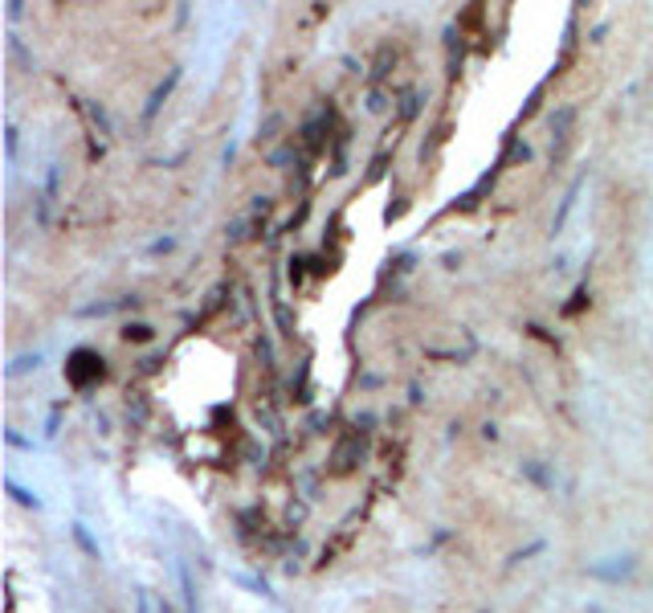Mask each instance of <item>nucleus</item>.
<instances>
[{"label": "nucleus", "mask_w": 653, "mask_h": 613, "mask_svg": "<svg viewBox=\"0 0 653 613\" xmlns=\"http://www.w3.org/2000/svg\"><path fill=\"white\" fill-rule=\"evenodd\" d=\"M65 376H70V384L74 389H86L90 384V376H102V360H98L94 352H74L70 356V364H65Z\"/></svg>", "instance_id": "nucleus-1"}, {"label": "nucleus", "mask_w": 653, "mask_h": 613, "mask_svg": "<svg viewBox=\"0 0 653 613\" xmlns=\"http://www.w3.org/2000/svg\"><path fill=\"white\" fill-rule=\"evenodd\" d=\"M356 454H363V438H359V433H347V438L339 442V450H335V458H331V462H335V474H347V470L356 466Z\"/></svg>", "instance_id": "nucleus-2"}, {"label": "nucleus", "mask_w": 653, "mask_h": 613, "mask_svg": "<svg viewBox=\"0 0 653 613\" xmlns=\"http://www.w3.org/2000/svg\"><path fill=\"white\" fill-rule=\"evenodd\" d=\"M176 82H180V70H168V78L151 90V99H147V107H143V123H151V119L160 115V107L168 102V94H172V86H176Z\"/></svg>", "instance_id": "nucleus-3"}, {"label": "nucleus", "mask_w": 653, "mask_h": 613, "mask_svg": "<svg viewBox=\"0 0 653 613\" xmlns=\"http://www.w3.org/2000/svg\"><path fill=\"white\" fill-rule=\"evenodd\" d=\"M580 188H584V172H580V176L568 184V192H564V200H559V213L552 217V233H559L564 225H568V217H571V209H576V197H580Z\"/></svg>", "instance_id": "nucleus-4"}, {"label": "nucleus", "mask_w": 653, "mask_h": 613, "mask_svg": "<svg viewBox=\"0 0 653 613\" xmlns=\"http://www.w3.org/2000/svg\"><path fill=\"white\" fill-rule=\"evenodd\" d=\"M633 568H637L633 556H620V564H592V568H588V577H596V580H625Z\"/></svg>", "instance_id": "nucleus-5"}, {"label": "nucleus", "mask_w": 653, "mask_h": 613, "mask_svg": "<svg viewBox=\"0 0 653 613\" xmlns=\"http://www.w3.org/2000/svg\"><path fill=\"white\" fill-rule=\"evenodd\" d=\"M180 593H184V609H188V613H200V601H196V589H192V573H188V564H180Z\"/></svg>", "instance_id": "nucleus-6"}, {"label": "nucleus", "mask_w": 653, "mask_h": 613, "mask_svg": "<svg viewBox=\"0 0 653 613\" xmlns=\"http://www.w3.org/2000/svg\"><path fill=\"white\" fill-rule=\"evenodd\" d=\"M571 119H576V107H559V111H555L552 115V139H559V143H564V139H568V127H571Z\"/></svg>", "instance_id": "nucleus-7"}, {"label": "nucleus", "mask_w": 653, "mask_h": 613, "mask_svg": "<svg viewBox=\"0 0 653 613\" xmlns=\"http://www.w3.org/2000/svg\"><path fill=\"white\" fill-rule=\"evenodd\" d=\"M4 487H9V495H13L21 507H33V511H41V499L33 495V491H25V487H21L16 479H4Z\"/></svg>", "instance_id": "nucleus-8"}, {"label": "nucleus", "mask_w": 653, "mask_h": 613, "mask_svg": "<svg viewBox=\"0 0 653 613\" xmlns=\"http://www.w3.org/2000/svg\"><path fill=\"white\" fill-rule=\"evenodd\" d=\"M151 327H147V323H131L127 332H123V340H127V344H147V340H151Z\"/></svg>", "instance_id": "nucleus-9"}, {"label": "nucleus", "mask_w": 653, "mask_h": 613, "mask_svg": "<svg viewBox=\"0 0 653 613\" xmlns=\"http://www.w3.org/2000/svg\"><path fill=\"white\" fill-rule=\"evenodd\" d=\"M70 531H74V540H78V548H82V552H86V556H94V560H98V544L90 540V536H86V528H82V524H74Z\"/></svg>", "instance_id": "nucleus-10"}, {"label": "nucleus", "mask_w": 653, "mask_h": 613, "mask_svg": "<svg viewBox=\"0 0 653 613\" xmlns=\"http://www.w3.org/2000/svg\"><path fill=\"white\" fill-rule=\"evenodd\" d=\"M41 364V352H33V356H21L16 364H9V372L4 376H21V372H29V368H37Z\"/></svg>", "instance_id": "nucleus-11"}, {"label": "nucleus", "mask_w": 653, "mask_h": 613, "mask_svg": "<svg viewBox=\"0 0 653 613\" xmlns=\"http://www.w3.org/2000/svg\"><path fill=\"white\" fill-rule=\"evenodd\" d=\"M527 160H531V148H527V143H519V139H515V143L506 148V164H527Z\"/></svg>", "instance_id": "nucleus-12"}, {"label": "nucleus", "mask_w": 653, "mask_h": 613, "mask_svg": "<svg viewBox=\"0 0 653 613\" xmlns=\"http://www.w3.org/2000/svg\"><path fill=\"white\" fill-rule=\"evenodd\" d=\"M584 303H588V286H584V282H580V286H576V295H571V303H568V307H564V315H576V311H580Z\"/></svg>", "instance_id": "nucleus-13"}, {"label": "nucleus", "mask_w": 653, "mask_h": 613, "mask_svg": "<svg viewBox=\"0 0 653 613\" xmlns=\"http://www.w3.org/2000/svg\"><path fill=\"white\" fill-rule=\"evenodd\" d=\"M522 470H527V479H531V482H539V487H552V479H547V470H543V466L527 462V466H522Z\"/></svg>", "instance_id": "nucleus-14"}, {"label": "nucleus", "mask_w": 653, "mask_h": 613, "mask_svg": "<svg viewBox=\"0 0 653 613\" xmlns=\"http://www.w3.org/2000/svg\"><path fill=\"white\" fill-rule=\"evenodd\" d=\"M543 548H547V540H535V544H527L522 552H515V556H510L506 564H519V560H527V556H535V552H543Z\"/></svg>", "instance_id": "nucleus-15"}, {"label": "nucleus", "mask_w": 653, "mask_h": 613, "mask_svg": "<svg viewBox=\"0 0 653 613\" xmlns=\"http://www.w3.org/2000/svg\"><path fill=\"white\" fill-rule=\"evenodd\" d=\"M168 249H176V237H160V242H151L147 254H168Z\"/></svg>", "instance_id": "nucleus-16"}, {"label": "nucleus", "mask_w": 653, "mask_h": 613, "mask_svg": "<svg viewBox=\"0 0 653 613\" xmlns=\"http://www.w3.org/2000/svg\"><path fill=\"white\" fill-rule=\"evenodd\" d=\"M135 613H151V605H147V597H143V593L135 597Z\"/></svg>", "instance_id": "nucleus-17"}, {"label": "nucleus", "mask_w": 653, "mask_h": 613, "mask_svg": "<svg viewBox=\"0 0 653 613\" xmlns=\"http://www.w3.org/2000/svg\"><path fill=\"white\" fill-rule=\"evenodd\" d=\"M478 613H490V609H478Z\"/></svg>", "instance_id": "nucleus-18"}]
</instances>
